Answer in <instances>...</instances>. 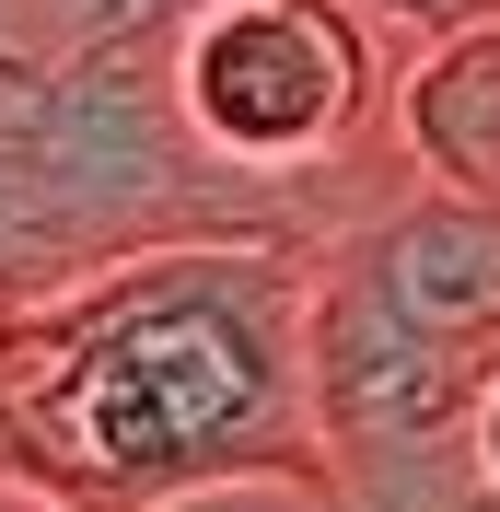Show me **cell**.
Wrapping results in <instances>:
<instances>
[{
  "mask_svg": "<svg viewBox=\"0 0 500 512\" xmlns=\"http://www.w3.org/2000/svg\"><path fill=\"white\" fill-rule=\"evenodd\" d=\"M477 478H489V512H500V373H489V396H477Z\"/></svg>",
  "mask_w": 500,
  "mask_h": 512,
  "instance_id": "8992f818",
  "label": "cell"
},
{
  "mask_svg": "<svg viewBox=\"0 0 500 512\" xmlns=\"http://www.w3.org/2000/svg\"><path fill=\"white\" fill-rule=\"evenodd\" d=\"M396 70L407 35L373 0H187L163 47L187 140L291 245H338L419 187L396 140Z\"/></svg>",
  "mask_w": 500,
  "mask_h": 512,
  "instance_id": "7a4b0ae2",
  "label": "cell"
},
{
  "mask_svg": "<svg viewBox=\"0 0 500 512\" xmlns=\"http://www.w3.org/2000/svg\"><path fill=\"white\" fill-rule=\"evenodd\" d=\"M0 512H35V501H24V489H12V501H0Z\"/></svg>",
  "mask_w": 500,
  "mask_h": 512,
  "instance_id": "52a82bcc",
  "label": "cell"
},
{
  "mask_svg": "<svg viewBox=\"0 0 500 512\" xmlns=\"http://www.w3.org/2000/svg\"><path fill=\"white\" fill-rule=\"evenodd\" d=\"M396 140L419 163V187L500 198V0L454 12L442 35H419L396 70Z\"/></svg>",
  "mask_w": 500,
  "mask_h": 512,
  "instance_id": "277c9868",
  "label": "cell"
},
{
  "mask_svg": "<svg viewBox=\"0 0 500 512\" xmlns=\"http://www.w3.org/2000/svg\"><path fill=\"white\" fill-rule=\"evenodd\" d=\"M314 256L291 233H175L0 303V489L35 512H338Z\"/></svg>",
  "mask_w": 500,
  "mask_h": 512,
  "instance_id": "6da1fadb",
  "label": "cell"
},
{
  "mask_svg": "<svg viewBox=\"0 0 500 512\" xmlns=\"http://www.w3.org/2000/svg\"><path fill=\"white\" fill-rule=\"evenodd\" d=\"M500 350H466L384 303L338 245L314 256V419L338 512H489L477 478V396Z\"/></svg>",
  "mask_w": 500,
  "mask_h": 512,
  "instance_id": "3957f363",
  "label": "cell"
},
{
  "mask_svg": "<svg viewBox=\"0 0 500 512\" xmlns=\"http://www.w3.org/2000/svg\"><path fill=\"white\" fill-rule=\"evenodd\" d=\"M0 501H12V489H0Z\"/></svg>",
  "mask_w": 500,
  "mask_h": 512,
  "instance_id": "ba28073f",
  "label": "cell"
},
{
  "mask_svg": "<svg viewBox=\"0 0 500 512\" xmlns=\"http://www.w3.org/2000/svg\"><path fill=\"white\" fill-rule=\"evenodd\" d=\"M373 12H384V24L407 35V47H419V35H442L454 12H489V0H373Z\"/></svg>",
  "mask_w": 500,
  "mask_h": 512,
  "instance_id": "5b68a950",
  "label": "cell"
}]
</instances>
